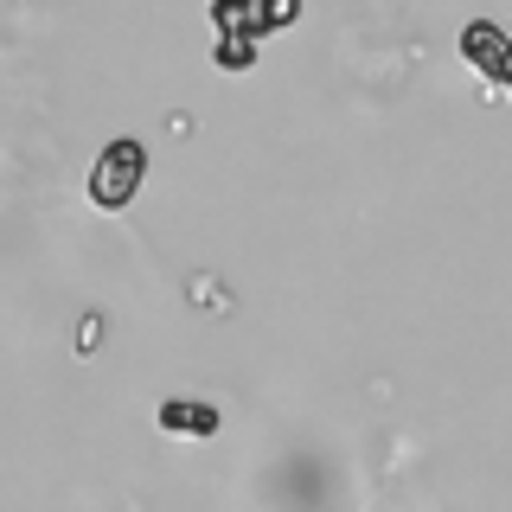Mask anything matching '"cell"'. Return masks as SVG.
<instances>
[{
  "instance_id": "cell-1",
  "label": "cell",
  "mask_w": 512,
  "mask_h": 512,
  "mask_svg": "<svg viewBox=\"0 0 512 512\" xmlns=\"http://www.w3.org/2000/svg\"><path fill=\"white\" fill-rule=\"evenodd\" d=\"M141 173H148V148L141 141H109L103 154H96L90 167V205H103V212H122L128 199L141 192Z\"/></svg>"
},
{
  "instance_id": "cell-2",
  "label": "cell",
  "mask_w": 512,
  "mask_h": 512,
  "mask_svg": "<svg viewBox=\"0 0 512 512\" xmlns=\"http://www.w3.org/2000/svg\"><path fill=\"white\" fill-rule=\"evenodd\" d=\"M461 52H468L474 71H487V77H493V90H506V77H512V39H506L500 26L474 20L468 32H461Z\"/></svg>"
},
{
  "instance_id": "cell-3",
  "label": "cell",
  "mask_w": 512,
  "mask_h": 512,
  "mask_svg": "<svg viewBox=\"0 0 512 512\" xmlns=\"http://www.w3.org/2000/svg\"><path fill=\"white\" fill-rule=\"evenodd\" d=\"M160 429H173V436H212L218 429V410L212 404H192V397H173V404H160Z\"/></svg>"
}]
</instances>
